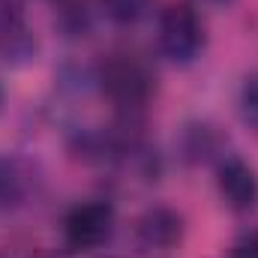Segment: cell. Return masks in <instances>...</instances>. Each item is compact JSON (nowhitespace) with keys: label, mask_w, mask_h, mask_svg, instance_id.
Instances as JSON below:
<instances>
[{"label":"cell","mask_w":258,"mask_h":258,"mask_svg":"<svg viewBox=\"0 0 258 258\" xmlns=\"http://www.w3.org/2000/svg\"><path fill=\"white\" fill-rule=\"evenodd\" d=\"M216 183H219L222 201H225L231 210H237V213H246V210H252V207L258 204V177H255V171H252L243 159H237V156H228V159L219 165Z\"/></svg>","instance_id":"cell-6"},{"label":"cell","mask_w":258,"mask_h":258,"mask_svg":"<svg viewBox=\"0 0 258 258\" xmlns=\"http://www.w3.org/2000/svg\"><path fill=\"white\" fill-rule=\"evenodd\" d=\"M114 207L108 201H87L69 210L63 222V237L66 246L75 252H96L105 246L114 234Z\"/></svg>","instance_id":"cell-3"},{"label":"cell","mask_w":258,"mask_h":258,"mask_svg":"<svg viewBox=\"0 0 258 258\" xmlns=\"http://www.w3.org/2000/svg\"><path fill=\"white\" fill-rule=\"evenodd\" d=\"M39 51L36 33L24 18L21 0H0V60L9 66L30 63Z\"/></svg>","instance_id":"cell-5"},{"label":"cell","mask_w":258,"mask_h":258,"mask_svg":"<svg viewBox=\"0 0 258 258\" xmlns=\"http://www.w3.org/2000/svg\"><path fill=\"white\" fill-rule=\"evenodd\" d=\"M27 195V174L18 162L0 156V213L12 210L24 201Z\"/></svg>","instance_id":"cell-8"},{"label":"cell","mask_w":258,"mask_h":258,"mask_svg":"<svg viewBox=\"0 0 258 258\" xmlns=\"http://www.w3.org/2000/svg\"><path fill=\"white\" fill-rule=\"evenodd\" d=\"M159 51L171 63H192L204 51V24L192 3H171L159 18Z\"/></svg>","instance_id":"cell-2"},{"label":"cell","mask_w":258,"mask_h":258,"mask_svg":"<svg viewBox=\"0 0 258 258\" xmlns=\"http://www.w3.org/2000/svg\"><path fill=\"white\" fill-rule=\"evenodd\" d=\"M228 258H258V231L246 234V237H240V240L231 246Z\"/></svg>","instance_id":"cell-11"},{"label":"cell","mask_w":258,"mask_h":258,"mask_svg":"<svg viewBox=\"0 0 258 258\" xmlns=\"http://www.w3.org/2000/svg\"><path fill=\"white\" fill-rule=\"evenodd\" d=\"M153 0H102V12L114 21V24H138L147 12H150Z\"/></svg>","instance_id":"cell-9"},{"label":"cell","mask_w":258,"mask_h":258,"mask_svg":"<svg viewBox=\"0 0 258 258\" xmlns=\"http://www.w3.org/2000/svg\"><path fill=\"white\" fill-rule=\"evenodd\" d=\"M213 3H225V0H213Z\"/></svg>","instance_id":"cell-13"},{"label":"cell","mask_w":258,"mask_h":258,"mask_svg":"<svg viewBox=\"0 0 258 258\" xmlns=\"http://www.w3.org/2000/svg\"><path fill=\"white\" fill-rule=\"evenodd\" d=\"M222 150V135L210 123H192L183 132V156L189 162H210Z\"/></svg>","instance_id":"cell-7"},{"label":"cell","mask_w":258,"mask_h":258,"mask_svg":"<svg viewBox=\"0 0 258 258\" xmlns=\"http://www.w3.org/2000/svg\"><path fill=\"white\" fill-rule=\"evenodd\" d=\"M240 114H243L246 126L258 132V75L246 78V84L240 90Z\"/></svg>","instance_id":"cell-10"},{"label":"cell","mask_w":258,"mask_h":258,"mask_svg":"<svg viewBox=\"0 0 258 258\" xmlns=\"http://www.w3.org/2000/svg\"><path fill=\"white\" fill-rule=\"evenodd\" d=\"M183 231H186L183 216L165 204H156L135 219V246L144 255L165 258L183 243Z\"/></svg>","instance_id":"cell-4"},{"label":"cell","mask_w":258,"mask_h":258,"mask_svg":"<svg viewBox=\"0 0 258 258\" xmlns=\"http://www.w3.org/2000/svg\"><path fill=\"white\" fill-rule=\"evenodd\" d=\"M39 258H57V255H39Z\"/></svg>","instance_id":"cell-12"},{"label":"cell","mask_w":258,"mask_h":258,"mask_svg":"<svg viewBox=\"0 0 258 258\" xmlns=\"http://www.w3.org/2000/svg\"><path fill=\"white\" fill-rule=\"evenodd\" d=\"M102 93L123 111H138L147 105V99L153 96V72L147 63L135 54H111L105 57L96 75Z\"/></svg>","instance_id":"cell-1"}]
</instances>
